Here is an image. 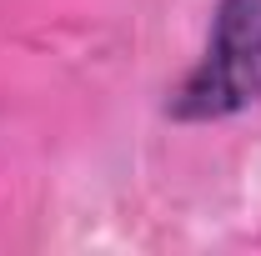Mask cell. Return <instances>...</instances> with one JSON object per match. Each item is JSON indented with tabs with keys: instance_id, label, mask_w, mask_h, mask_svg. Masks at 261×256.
Returning a JSON list of instances; mask_svg holds the SVG:
<instances>
[{
	"instance_id": "cell-1",
	"label": "cell",
	"mask_w": 261,
	"mask_h": 256,
	"mask_svg": "<svg viewBox=\"0 0 261 256\" xmlns=\"http://www.w3.org/2000/svg\"><path fill=\"white\" fill-rule=\"evenodd\" d=\"M251 100H261V0H221L206 56L186 75L171 111L181 121H221Z\"/></svg>"
}]
</instances>
